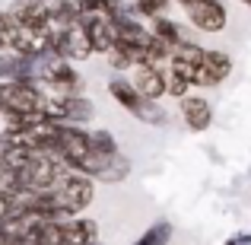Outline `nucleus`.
<instances>
[{"label": "nucleus", "instance_id": "nucleus-1", "mask_svg": "<svg viewBox=\"0 0 251 245\" xmlns=\"http://www.w3.org/2000/svg\"><path fill=\"white\" fill-rule=\"evenodd\" d=\"M32 83H38V89L48 96H80L83 92V77L57 51H48L45 57L35 61V80Z\"/></svg>", "mask_w": 251, "mask_h": 245}, {"label": "nucleus", "instance_id": "nucleus-2", "mask_svg": "<svg viewBox=\"0 0 251 245\" xmlns=\"http://www.w3.org/2000/svg\"><path fill=\"white\" fill-rule=\"evenodd\" d=\"M108 92L124 111H130V115L137 118V121H143V124H166L169 121V115L159 109V102L147 99L130 80H124V77H115V80L108 83Z\"/></svg>", "mask_w": 251, "mask_h": 245}, {"label": "nucleus", "instance_id": "nucleus-3", "mask_svg": "<svg viewBox=\"0 0 251 245\" xmlns=\"http://www.w3.org/2000/svg\"><path fill=\"white\" fill-rule=\"evenodd\" d=\"M92 102L83 96H48L45 92V109L42 115L48 118V121H57V124H83L92 118Z\"/></svg>", "mask_w": 251, "mask_h": 245}, {"label": "nucleus", "instance_id": "nucleus-4", "mask_svg": "<svg viewBox=\"0 0 251 245\" xmlns=\"http://www.w3.org/2000/svg\"><path fill=\"white\" fill-rule=\"evenodd\" d=\"M51 45H54L51 51L64 54L67 61H89V57L96 54V48H92V42H89V32H86L83 19H76V23H70L64 32H57V35L51 38Z\"/></svg>", "mask_w": 251, "mask_h": 245}, {"label": "nucleus", "instance_id": "nucleus-5", "mask_svg": "<svg viewBox=\"0 0 251 245\" xmlns=\"http://www.w3.org/2000/svg\"><path fill=\"white\" fill-rule=\"evenodd\" d=\"M184 13H188L191 26L201 32H223L229 23V13L220 0H191L184 3Z\"/></svg>", "mask_w": 251, "mask_h": 245}, {"label": "nucleus", "instance_id": "nucleus-6", "mask_svg": "<svg viewBox=\"0 0 251 245\" xmlns=\"http://www.w3.org/2000/svg\"><path fill=\"white\" fill-rule=\"evenodd\" d=\"M203 57H207V48H201L197 42H178L169 54V70L181 74L184 80H191L197 86V77H201V67H203Z\"/></svg>", "mask_w": 251, "mask_h": 245}, {"label": "nucleus", "instance_id": "nucleus-7", "mask_svg": "<svg viewBox=\"0 0 251 245\" xmlns=\"http://www.w3.org/2000/svg\"><path fill=\"white\" fill-rule=\"evenodd\" d=\"M83 23H86V32H89V42H92V48H96V54L108 57L111 51H115V45H118V19L86 13Z\"/></svg>", "mask_w": 251, "mask_h": 245}, {"label": "nucleus", "instance_id": "nucleus-8", "mask_svg": "<svg viewBox=\"0 0 251 245\" xmlns=\"http://www.w3.org/2000/svg\"><path fill=\"white\" fill-rule=\"evenodd\" d=\"M130 83L147 99H153V102H159L162 96H169V80H166V70H162L159 64H140V67H134Z\"/></svg>", "mask_w": 251, "mask_h": 245}, {"label": "nucleus", "instance_id": "nucleus-9", "mask_svg": "<svg viewBox=\"0 0 251 245\" xmlns=\"http://www.w3.org/2000/svg\"><path fill=\"white\" fill-rule=\"evenodd\" d=\"M232 74V57L226 54V51H220V48H213V51H207V57H203V67H201V77H197V86H216V83H223L226 77Z\"/></svg>", "mask_w": 251, "mask_h": 245}, {"label": "nucleus", "instance_id": "nucleus-10", "mask_svg": "<svg viewBox=\"0 0 251 245\" xmlns=\"http://www.w3.org/2000/svg\"><path fill=\"white\" fill-rule=\"evenodd\" d=\"M181 121L188 124V131L201 134V131H207L213 124V109H210L207 99L188 96V99H181Z\"/></svg>", "mask_w": 251, "mask_h": 245}, {"label": "nucleus", "instance_id": "nucleus-11", "mask_svg": "<svg viewBox=\"0 0 251 245\" xmlns=\"http://www.w3.org/2000/svg\"><path fill=\"white\" fill-rule=\"evenodd\" d=\"M130 175V160L124 153H118L115 160H111L108 165H105V172L96 178V182H105V185H115V182H124V178Z\"/></svg>", "mask_w": 251, "mask_h": 245}, {"label": "nucleus", "instance_id": "nucleus-12", "mask_svg": "<svg viewBox=\"0 0 251 245\" xmlns=\"http://www.w3.org/2000/svg\"><path fill=\"white\" fill-rule=\"evenodd\" d=\"M169 242H172V223L159 220V223H153L134 245H169Z\"/></svg>", "mask_w": 251, "mask_h": 245}, {"label": "nucleus", "instance_id": "nucleus-13", "mask_svg": "<svg viewBox=\"0 0 251 245\" xmlns=\"http://www.w3.org/2000/svg\"><path fill=\"white\" fill-rule=\"evenodd\" d=\"M153 32H156V35L162 38V42H169L172 48H175L178 42H184L181 29H178V26L172 23V19H166V16H156V19H153Z\"/></svg>", "mask_w": 251, "mask_h": 245}, {"label": "nucleus", "instance_id": "nucleus-14", "mask_svg": "<svg viewBox=\"0 0 251 245\" xmlns=\"http://www.w3.org/2000/svg\"><path fill=\"white\" fill-rule=\"evenodd\" d=\"M92 150L102 153V156H118V153H121L111 131H92Z\"/></svg>", "mask_w": 251, "mask_h": 245}, {"label": "nucleus", "instance_id": "nucleus-15", "mask_svg": "<svg viewBox=\"0 0 251 245\" xmlns=\"http://www.w3.org/2000/svg\"><path fill=\"white\" fill-rule=\"evenodd\" d=\"M166 80H169V96H175L178 102H181V99H188V89L194 86L191 80H184L181 74H175V70H166Z\"/></svg>", "mask_w": 251, "mask_h": 245}, {"label": "nucleus", "instance_id": "nucleus-16", "mask_svg": "<svg viewBox=\"0 0 251 245\" xmlns=\"http://www.w3.org/2000/svg\"><path fill=\"white\" fill-rule=\"evenodd\" d=\"M134 6L143 13V16L156 19V16H162V10L169 6V0H134Z\"/></svg>", "mask_w": 251, "mask_h": 245}, {"label": "nucleus", "instance_id": "nucleus-17", "mask_svg": "<svg viewBox=\"0 0 251 245\" xmlns=\"http://www.w3.org/2000/svg\"><path fill=\"white\" fill-rule=\"evenodd\" d=\"M226 245H251V236H235V239H229Z\"/></svg>", "mask_w": 251, "mask_h": 245}, {"label": "nucleus", "instance_id": "nucleus-18", "mask_svg": "<svg viewBox=\"0 0 251 245\" xmlns=\"http://www.w3.org/2000/svg\"><path fill=\"white\" fill-rule=\"evenodd\" d=\"M6 48V35H3V29H0V51Z\"/></svg>", "mask_w": 251, "mask_h": 245}, {"label": "nucleus", "instance_id": "nucleus-19", "mask_svg": "<svg viewBox=\"0 0 251 245\" xmlns=\"http://www.w3.org/2000/svg\"><path fill=\"white\" fill-rule=\"evenodd\" d=\"M245 3H248V6H251V0H245Z\"/></svg>", "mask_w": 251, "mask_h": 245}]
</instances>
